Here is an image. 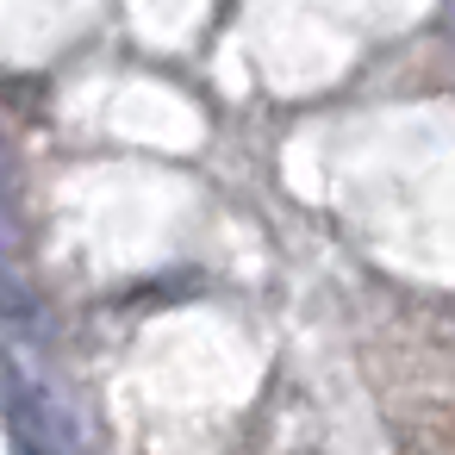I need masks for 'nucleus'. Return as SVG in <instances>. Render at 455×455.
I'll return each mask as SVG.
<instances>
[{"mask_svg": "<svg viewBox=\"0 0 455 455\" xmlns=\"http://www.w3.org/2000/svg\"><path fill=\"white\" fill-rule=\"evenodd\" d=\"M0 231H7V156H0Z\"/></svg>", "mask_w": 455, "mask_h": 455, "instance_id": "1", "label": "nucleus"}]
</instances>
